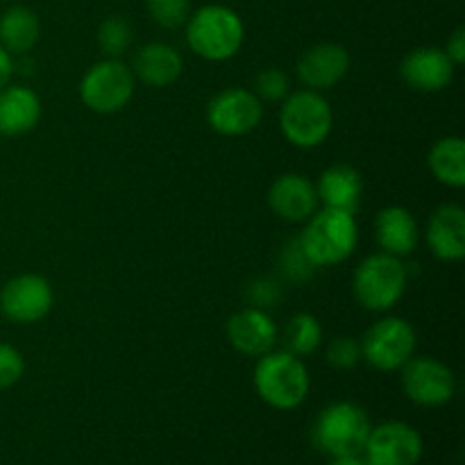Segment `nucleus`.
<instances>
[{
  "mask_svg": "<svg viewBox=\"0 0 465 465\" xmlns=\"http://www.w3.org/2000/svg\"><path fill=\"white\" fill-rule=\"evenodd\" d=\"M254 389L268 407L291 411L307 400L312 380L302 359L286 350H271L257 359Z\"/></svg>",
  "mask_w": 465,
  "mask_h": 465,
  "instance_id": "nucleus-1",
  "label": "nucleus"
},
{
  "mask_svg": "<svg viewBox=\"0 0 465 465\" xmlns=\"http://www.w3.org/2000/svg\"><path fill=\"white\" fill-rule=\"evenodd\" d=\"M243 21L225 5H204L186 21V44L207 62L232 59L243 45Z\"/></svg>",
  "mask_w": 465,
  "mask_h": 465,
  "instance_id": "nucleus-2",
  "label": "nucleus"
},
{
  "mask_svg": "<svg viewBox=\"0 0 465 465\" xmlns=\"http://www.w3.org/2000/svg\"><path fill=\"white\" fill-rule=\"evenodd\" d=\"M309 262L316 268H330L352 257L359 241L354 213L339 209H318L298 236Z\"/></svg>",
  "mask_w": 465,
  "mask_h": 465,
  "instance_id": "nucleus-3",
  "label": "nucleus"
},
{
  "mask_svg": "<svg viewBox=\"0 0 465 465\" xmlns=\"http://www.w3.org/2000/svg\"><path fill=\"white\" fill-rule=\"evenodd\" d=\"M409 284V271L402 259L386 252H375L363 259L352 277L354 300L363 309L386 313L404 298Z\"/></svg>",
  "mask_w": 465,
  "mask_h": 465,
  "instance_id": "nucleus-4",
  "label": "nucleus"
},
{
  "mask_svg": "<svg viewBox=\"0 0 465 465\" xmlns=\"http://www.w3.org/2000/svg\"><path fill=\"white\" fill-rule=\"evenodd\" d=\"M331 127H334V112L325 95L318 91H295L282 103L280 130L295 148H318L331 134Z\"/></svg>",
  "mask_w": 465,
  "mask_h": 465,
  "instance_id": "nucleus-5",
  "label": "nucleus"
},
{
  "mask_svg": "<svg viewBox=\"0 0 465 465\" xmlns=\"http://www.w3.org/2000/svg\"><path fill=\"white\" fill-rule=\"evenodd\" d=\"M372 425L368 413L354 402H331L321 411L312 430L313 445L334 457L363 454Z\"/></svg>",
  "mask_w": 465,
  "mask_h": 465,
  "instance_id": "nucleus-6",
  "label": "nucleus"
},
{
  "mask_svg": "<svg viewBox=\"0 0 465 465\" xmlns=\"http://www.w3.org/2000/svg\"><path fill=\"white\" fill-rule=\"evenodd\" d=\"M136 77L121 59H100L80 80V100L95 114H116L130 104Z\"/></svg>",
  "mask_w": 465,
  "mask_h": 465,
  "instance_id": "nucleus-7",
  "label": "nucleus"
},
{
  "mask_svg": "<svg viewBox=\"0 0 465 465\" xmlns=\"http://www.w3.org/2000/svg\"><path fill=\"white\" fill-rule=\"evenodd\" d=\"M359 343H361V357L368 366L380 372H393L413 357L418 336L409 321L400 316H386L368 327Z\"/></svg>",
  "mask_w": 465,
  "mask_h": 465,
  "instance_id": "nucleus-8",
  "label": "nucleus"
},
{
  "mask_svg": "<svg viewBox=\"0 0 465 465\" xmlns=\"http://www.w3.org/2000/svg\"><path fill=\"white\" fill-rule=\"evenodd\" d=\"M400 371L404 395L420 407H443L457 395V377L440 359L411 357Z\"/></svg>",
  "mask_w": 465,
  "mask_h": 465,
  "instance_id": "nucleus-9",
  "label": "nucleus"
},
{
  "mask_svg": "<svg viewBox=\"0 0 465 465\" xmlns=\"http://www.w3.org/2000/svg\"><path fill=\"white\" fill-rule=\"evenodd\" d=\"M263 118V103L254 91L243 86L223 89L209 100L207 123L221 136H245L259 127Z\"/></svg>",
  "mask_w": 465,
  "mask_h": 465,
  "instance_id": "nucleus-10",
  "label": "nucleus"
},
{
  "mask_svg": "<svg viewBox=\"0 0 465 465\" xmlns=\"http://www.w3.org/2000/svg\"><path fill=\"white\" fill-rule=\"evenodd\" d=\"M53 302L54 293L50 282L35 272L14 277L0 291V312L16 325H35L44 321L53 309Z\"/></svg>",
  "mask_w": 465,
  "mask_h": 465,
  "instance_id": "nucleus-11",
  "label": "nucleus"
},
{
  "mask_svg": "<svg viewBox=\"0 0 465 465\" xmlns=\"http://www.w3.org/2000/svg\"><path fill=\"white\" fill-rule=\"evenodd\" d=\"M363 454L372 465H416L422 457V439L407 422H381L368 434Z\"/></svg>",
  "mask_w": 465,
  "mask_h": 465,
  "instance_id": "nucleus-12",
  "label": "nucleus"
},
{
  "mask_svg": "<svg viewBox=\"0 0 465 465\" xmlns=\"http://www.w3.org/2000/svg\"><path fill=\"white\" fill-rule=\"evenodd\" d=\"M280 330L266 309L245 307L227 321V341L239 354L259 359L275 350Z\"/></svg>",
  "mask_w": 465,
  "mask_h": 465,
  "instance_id": "nucleus-13",
  "label": "nucleus"
},
{
  "mask_svg": "<svg viewBox=\"0 0 465 465\" xmlns=\"http://www.w3.org/2000/svg\"><path fill=\"white\" fill-rule=\"evenodd\" d=\"M454 73H457V66L448 57V53L434 45L411 50L400 64V75L404 84L422 94H439L448 89L454 80Z\"/></svg>",
  "mask_w": 465,
  "mask_h": 465,
  "instance_id": "nucleus-14",
  "label": "nucleus"
},
{
  "mask_svg": "<svg viewBox=\"0 0 465 465\" xmlns=\"http://www.w3.org/2000/svg\"><path fill=\"white\" fill-rule=\"evenodd\" d=\"M268 207L286 223H307L321 209L316 184L300 173H284L271 184Z\"/></svg>",
  "mask_w": 465,
  "mask_h": 465,
  "instance_id": "nucleus-15",
  "label": "nucleus"
},
{
  "mask_svg": "<svg viewBox=\"0 0 465 465\" xmlns=\"http://www.w3.org/2000/svg\"><path fill=\"white\" fill-rule=\"evenodd\" d=\"M350 71V54L341 44H316L309 50H304L302 57L298 59L300 82L304 89H312L322 94L330 91L348 75Z\"/></svg>",
  "mask_w": 465,
  "mask_h": 465,
  "instance_id": "nucleus-16",
  "label": "nucleus"
},
{
  "mask_svg": "<svg viewBox=\"0 0 465 465\" xmlns=\"http://www.w3.org/2000/svg\"><path fill=\"white\" fill-rule=\"evenodd\" d=\"M427 245L440 262H461L465 257V212L461 204H440L425 230Z\"/></svg>",
  "mask_w": 465,
  "mask_h": 465,
  "instance_id": "nucleus-17",
  "label": "nucleus"
},
{
  "mask_svg": "<svg viewBox=\"0 0 465 465\" xmlns=\"http://www.w3.org/2000/svg\"><path fill=\"white\" fill-rule=\"evenodd\" d=\"M130 68L136 80L143 82L145 86L163 89L180 80L182 71H184V59H182L180 50L173 48L171 44L150 41V44L141 45Z\"/></svg>",
  "mask_w": 465,
  "mask_h": 465,
  "instance_id": "nucleus-18",
  "label": "nucleus"
},
{
  "mask_svg": "<svg viewBox=\"0 0 465 465\" xmlns=\"http://www.w3.org/2000/svg\"><path fill=\"white\" fill-rule=\"evenodd\" d=\"M375 239L381 252L393 254V257L404 259L413 254L420 239L418 221L407 207L391 204L384 207L375 218Z\"/></svg>",
  "mask_w": 465,
  "mask_h": 465,
  "instance_id": "nucleus-19",
  "label": "nucleus"
},
{
  "mask_svg": "<svg viewBox=\"0 0 465 465\" xmlns=\"http://www.w3.org/2000/svg\"><path fill=\"white\" fill-rule=\"evenodd\" d=\"M316 193L322 207L357 213L363 195L361 173L350 163H331L318 177Z\"/></svg>",
  "mask_w": 465,
  "mask_h": 465,
  "instance_id": "nucleus-20",
  "label": "nucleus"
},
{
  "mask_svg": "<svg viewBox=\"0 0 465 465\" xmlns=\"http://www.w3.org/2000/svg\"><path fill=\"white\" fill-rule=\"evenodd\" d=\"M41 98L25 84L0 89V136H23L39 125Z\"/></svg>",
  "mask_w": 465,
  "mask_h": 465,
  "instance_id": "nucleus-21",
  "label": "nucleus"
},
{
  "mask_svg": "<svg viewBox=\"0 0 465 465\" xmlns=\"http://www.w3.org/2000/svg\"><path fill=\"white\" fill-rule=\"evenodd\" d=\"M41 35L39 18L32 9L9 7L7 12L0 16V45L7 50L9 54H25L36 45Z\"/></svg>",
  "mask_w": 465,
  "mask_h": 465,
  "instance_id": "nucleus-22",
  "label": "nucleus"
},
{
  "mask_svg": "<svg viewBox=\"0 0 465 465\" xmlns=\"http://www.w3.org/2000/svg\"><path fill=\"white\" fill-rule=\"evenodd\" d=\"M430 171L450 189L465 186V143L461 136H443L430 150Z\"/></svg>",
  "mask_w": 465,
  "mask_h": 465,
  "instance_id": "nucleus-23",
  "label": "nucleus"
},
{
  "mask_svg": "<svg viewBox=\"0 0 465 465\" xmlns=\"http://www.w3.org/2000/svg\"><path fill=\"white\" fill-rule=\"evenodd\" d=\"M322 343V327L313 313H295L284 330V345L286 352L295 357H309L316 352Z\"/></svg>",
  "mask_w": 465,
  "mask_h": 465,
  "instance_id": "nucleus-24",
  "label": "nucleus"
},
{
  "mask_svg": "<svg viewBox=\"0 0 465 465\" xmlns=\"http://www.w3.org/2000/svg\"><path fill=\"white\" fill-rule=\"evenodd\" d=\"M134 41V30L123 16H112L98 27V48L107 59H121Z\"/></svg>",
  "mask_w": 465,
  "mask_h": 465,
  "instance_id": "nucleus-25",
  "label": "nucleus"
},
{
  "mask_svg": "<svg viewBox=\"0 0 465 465\" xmlns=\"http://www.w3.org/2000/svg\"><path fill=\"white\" fill-rule=\"evenodd\" d=\"M254 94L262 103H284L291 94V77L282 68H263L254 77Z\"/></svg>",
  "mask_w": 465,
  "mask_h": 465,
  "instance_id": "nucleus-26",
  "label": "nucleus"
},
{
  "mask_svg": "<svg viewBox=\"0 0 465 465\" xmlns=\"http://www.w3.org/2000/svg\"><path fill=\"white\" fill-rule=\"evenodd\" d=\"M145 5H148L150 18L166 30L186 25L191 16L189 0H145Z\"/></svg>",
  "mask_w": 465,
  "mask_h": 465,
  "instance_id": "nucleus-27",
  "label": "nucleus"
},
{
  "mask_svg": "<svg viewBox=\"0 0 465 465\" xmlns=\"http://www.w3.org/2000/svg\"><path fill=\"white\" fill-rule=\"evenodd\" d=\"M325 359L336 371H352L363 361L361 343L354 336H336L327 343Z\"/></svg>",
  "mask_w": 465,
  "mask_h": 465,
  "instance_id": "nucleus-28",
  "label": "nucleus"
},
{
  "mask_svg": "<svg viewBox=\"0 0 465 465\" xmlns=\"http://www.w3.org/2000/svg\"><path fill=\"white\" fill-rule=\"evenodd\" d=\"M280 266L291 282H307L316 272V266L309 262L300 239H293L291 243H286V248L280 254Z\"/></svg>",
  "mask_w": 465,
  "mask_h": 465,
  "instance_id": "nucleus-29",
  "label": "nucleus"
},
{
  "mask_svg": "<svg viewBox=\"0 0 465 465\" xmlns=\"http://www.w3.org/2000/svg\"><path fill=\"white\" fill-rule=\"evenodd\" d=\"M25 372V359L14 345L0 343V391L12 389Z\"/></svg>",
  "mask_w": 465,
  "mask_h": 465,
  "instance_id": "nucleus-30",
  "label": "nucleus"
},
{
  "mask_svg": "<svg viewBox=\"0 0 465 465\" xmlns=\"http://www.w3.org/2000/svg\"><path fill=\"white\" fill-rule=\"evenodd\" d=\"M282 298V289L275 280L271 277H259L254 280L252 284L248 286V300L252 304L250 307H257V309H268V307H275Z\"/></svg>",
  "mask_w": 465,
  "mask_h": 465,
  "instance_id": "nucleus-31",
  "label": "nucleus"
},
{
  "mask_svg": "<svg viewBox=\"0 0 465 465\" xmlns=\"http://www.w3.org/2000/svg\"><path fill=\"white\" fill-rule=\"evenodd\" d=\"M445 53H448V57L452 59L454 66H461L465 62V30L463 27H457L454 30V35L448 39V48H445Z\"/></svg>",
  "mask_w": 465,
  "mask_h": 465,
  "instance_id": "nucleus-32",
  "label": "nucleus"
},
{
  "mask_svg": "<svg viewBox=\"0 0 465 465\" xmlns=\"http://www.w3.org/2000/svg\"><path fill=\"white\" fill-rule=\"evenodd\" d=\"M12 75H14V57L3 48V45H0V89H5V86L12 82Z\"/></svg>",
  "mask_w": 465,
  "mask_h": 465,
  "instance_id": "nucleus-33",
  "label": "nucleus"
},
{
  "mask_svg": "<svg viewBox=\"0 0 465 465\" xmlns=\"http://www.w3.org/2000/svg\"><path fill=\"white\" fill-rule=\"evenodd\" d=\"M330 465H372L361 454H348V457H334Z\"/></svg>",
  "mask_w": 465,
  "mask_h": 465,
  "instance_id": "nucleus-34",
  "label": "nucleus"
}]
</instances>
